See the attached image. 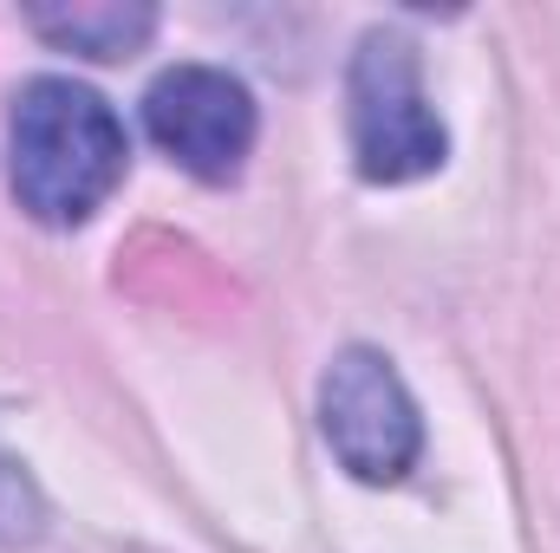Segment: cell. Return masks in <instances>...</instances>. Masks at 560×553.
Wrapping results in <instances>:
<instances>
[{
    "label": "cell",
    "instance_id": "1",
    "mask_svg": "<svg viewBox=\"0 0 560 553\" xmlns=\"http://www.w3.org/2000/svg\"><path fill=\"white\" fill-rule=\"evenodd\" d=\"M125 176V125L92 85L33 79L13 98V196L33 222H85Z\"/></svg>",
    "mask_w": 560,
    "mask_h": 553
},
{
    "label": "cell",
    "instance_id": "4",
    "mask_svg": "<svg viewBox=\"0 0 560 553\" xmlns=\"http://www.w3.org/2000/svg\"><path fill=\"white\" fill-rule=\"evenodd\" d=\"M143 125L163 156H176L202 183H229L242 156L255 150V98L242 79L215 66H176L150 85Z\"/></svg>",
    "mask_w": 560,
    "mask_h": 553
},
{
    "label": "cell",
    "instance_id": "2",
    "mask_svg": "<svg viewBox=\"0 0 560 553\" xmlns=\"http://www.w3.org/2000/svg\"><path fill=\"white\" fill-rule=\"evenodd\" d=\"M352 156L372 183H411L443 163V125L418 85V59L398 33H365L352 59Z\"/></svg>",
    "mask_w": 560,
    "mask_h": 553
},
{
    "label": "cell",
    "instance_id": "3",
    "mask_svg": "<svg viewBox=\"0 0 560 553\" xmlns=\"http://www.w3.org/2000/svg\"><path fill=\"white\" fill-rule=\"evenodd\" d=\"M319 430L359 482H398L423 449L418 404L385 352L346 345L319 385Z\"/></svg>",
    "mask_w": 560,
    "mask_h": 553
},
{
    "label": "cell",
    "instance_id": "5",
    "mask_svg": "<svg viewBox=\"0 0 560 553\" xmlns=\"http://www.w3.org/2000/svg\"><path fill=\"white\" fill-rule=\"evenodd\" d=\"M33 26L52 39V46H72L85 59H131L156 13L150 7H118V0H79V7H33Z\"/></svg>",
    "mask_w": 560,
    "mask_h": 553
}]
</instances>
